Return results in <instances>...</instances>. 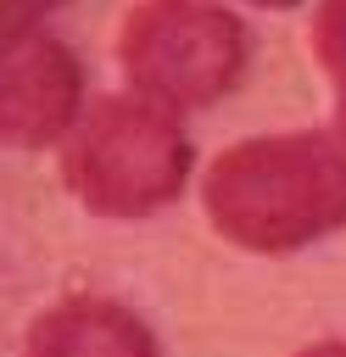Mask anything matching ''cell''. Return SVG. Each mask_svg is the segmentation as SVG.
Listing matches in <instances>:
<instances>
[{
  "label": "cell",
  "mask_w": 346,
  "mask_h": 357,
  "mask_svg": "<svg viewBox=\"0 0 346 357\" xmlns=\"http://www.w3.org/2000/svg\"><path fill=\"white\" fill-rule=\"evenodd\" d=\"M313 56L335 89V134L346 139V0H318L313 11Z\"/></svg>",
  "instance_id": "6"
},
{
  "label": "cell",
  "mask_w": 346,
  "mask_h": 357,
  "mask_svg": "<svg viewBox=\"0 0 346 357\" xmlns=\"http://www.w3.org/2000/svg\"><path fill=\"white\" fill-rule=\"evenodd\" d=\"M246 6H273V11H285V6H296V0H246Z\"/></svg>",
  "instance_id": "9"
},
{
  "label": "cell",
  "mask_w": 346,
  "mask_h": 357,
  "mask_svg": "<svg viewBox=\"0 0 346 357\" xmlns=\"http://www.w3.org/2000/svg\"><path fill=\"white\" fill-rule=\"evenodd\" d=\"M123 78L167 112L212 106L246 67V28L212 0H140L117 33Z\"/></svg>",
  "instance_id": "3"
},
{
  "label": "cell",
  "mask_w": 346,
  "mask_h": 357,
  "mask_svg": "<svg viewBox=\"0 0 346 357\" xmlns=\"http://www.w3.org/2000/svg\"><path fill=\"white\" fill-rule=\"evenodd\" d=\"M296 357H346V346H340V340H324V346H307V351H296Z\"/></svg>",
  "instance_id": "8"
},
{
  "label": "cell",
  "mask_w": 346,
  "mask_h": 357,
  "mask_svg": "<svg viewBox=\"0 0 346 357\" xmlns=\"http://www.w3.org/2000/svg\"><path fill=\"white\" fill-rule=\"evenodd\" d=\"M78 61L61 39L22 33L6 39L0 67V134L11 145H50L78 128Z\"/></svg>",
  "instance_id": "4"
},
{
  "label": "cell",
  "mask_w": 346,
  "mask_h": 357,
  "mask_svg": "<svg viewBox=\"0 0 346 357\" xmlns=\"http://www.w3.org/2000/svg\"><path fill=\"white\" fill-rule=\"evenodd\" d=\"M201 206L240 251H296L346 223V139L340 134H257L229 145L206 178Z\"/></svg>",
  "instance_id": "1"
},
{
  "label": "cell",
  "mask_w": 346,
  "mask_h": 357,
  "mask_svg": "<svg viewBox=\"0 0 346 357\" xmlns=\"http://www.w3.org/2000/svg\"><path fill=\"white\" fill-rule=\"evenodd\" d=\"M50 6H61V0H0V28H6V39H22Z\"/></svg>",
  "instance_id": "7"
},
{
  "label": "cell",
  "mask_w": 346,
  "mask_h": 357,
  "mask_svg": "<svg viewBox=\"0 0 346 357\" xmlns=\"http://www.w3.org/2000/svg\"><path fill=\"white\" fill-rule=\"evenodd\" d=\"M22 357H156V340L128 307L73 296L33 318Z\"/></svg>",
  "instance_id": "5"
},
{
  "label": "cell",
  "mask_w": 346,
  "mask_h": 357,
  "mask_svg": "<svg viewBox=\"0 0 346 357\" xmlns=\"http://www.w3.org/2000/svg\"><path fill=\"white\" fill-rule=\"evenodd\" d=\"M67 190L100 218H145L190 178V139L179 112L140 95H100L61 151Z\"/></svg>",
  "instance_id": "2"
}]
</instances>
